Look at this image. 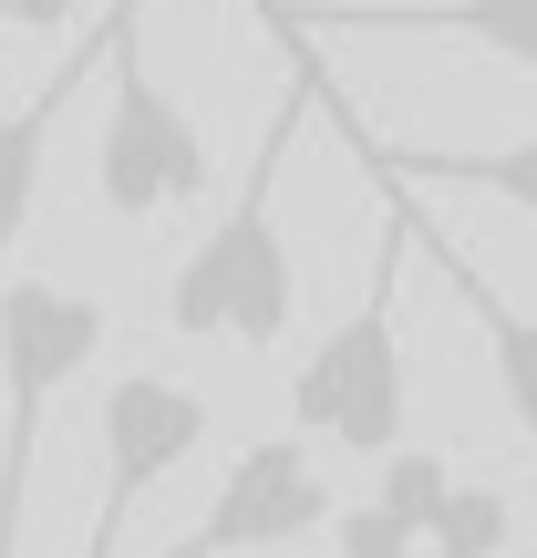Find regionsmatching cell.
<instances>
[{
  "label": "cell",
  "instance_id": "cell-2",
  "mask_svg": "<svg viewBox=\"0 0 537 558\" xmlns=\"http://www.w3.org/2000/svg\"><path fill=\"white\" fill-rule=\"evenodd\" d=\"M424 207L393 197L382 218V259L362 279V300L310 341V362L290 373V424L300 445H341V456H403V269H414Z\"/></svg>",
  "mask_w": 537,
  "mask_h": 558
},
{
  "label": "cell",
  "instance_id": "cell-14",
  "mask_svg": "<svg viewBox=\"0 0 537 558\" xmlns=\"http://www.w3.org/2000/svg\"><path fill=\"white\" fill-rule=\"evenodd\" d=\"M11 21H21V32H62V21H73V0H11Z\"/></svg>",
  "mask_w": 537,
  "mask_h": 558
},
{
  "label": "cell",
  "instance_id": "cell-11",
  "mask_svg": "<svg viewBox=\"0 0 537 558\" xmlns=\"http://www.w3.org/2000/svg\"><path fill=\"white\" fill-rule=\"evenodd\" d=\"M424 558H517V507H507L497 486H465V476H455V497H444Z\"/></svg>",
  "mask_w": 537,
  "mask_h": 558
},
{
  "label": "cell",
  "instance_id": "cell-5",
  "mask_svg": "<svg viewBox=\"0 0 537 558\" xmlns=\"http://www.w3.org/2000/svg\"><path fill=\"white\" fill-rule=\"evenodd\" d=\"M94 445H103V497H94V538H83V558H114L124 518L207 445V393H197V383H166V373H114V383H103V414H94Z\"/></svg>",
  "mask_w": 537,
  "mask_h": 558
},
{
  "label": "cell",
  "instance_id": "cell-4",
  "mask_svg": "<svg viewBox=\"0 0 537 558\" xmlns=\"http://www.w3.org/2000/svg\"><path fill=\"white\" fill-rule=\"evenodd\" d=\"M103 352V300L62 279H0V558H21V507L41 465V414Z\"/></svg>",
  "mask_w": 537,
  "mask_h": 558
},
{
  "label": "cell",
  "instance_id": "cell-15",
  "mask_svg": "<svg viewBox=\"0 0 537 558\" xmlns=\"http://www.w3.org/2000/svg\"><path fill=\"white\" fill-rule=\"evenodd\" d=\"M0 21H11V0H0Z\"/></svg>",
  "mask_w": 537,
  "mask_h": 558
},
{
  "label": "cell",
  "instance_id": "cell-9",
  "mask_svg": "<svg viewBox=\"0 0 537 558\" xmlns=\"http://www.w3.org/2000/svg\"><path fill=\"white\" fill-rule=\"evenodd\" d=\"M414 259H435V269L465 290V311H476L486 352H497V393H507V414H517V435L537 445V320H527V311H507V300L486 290V269H476V259H455L444 239H414Z\"/></svg>",
  "mask_w": 537,
  "mask_h": 558
},
{
  "label": "cell",
  "instance_id": "cell-8",
  "mask_svg": "<svg viewBox=\"0 0 537 558\" xmlns=\"http://www.w3.org/2000/svg\"><path fill=\"white\" fill-rule=\"evenodd\" d=\"M320 114L341 124L352 166H362V177H382L393 197H497V207H517V218H537V135L507 145V156H444V145L424 156V145H382L373 124L331 94V83H320Z\"/></svg>",
  "mask_w": 537,
  "mask_h": 558
},
{
  "label": "cell",
  "instance_id": "cell-3",
  "mask_svg": "<svg viewBox=\"0 0 537 558\" xmlns=\"http://www.w3.org/2000/svg\"><path fill=\"white\" fill-rule=\"evenodd\" d=\"M103 73H114V94H103V135H94L103 207L135 218V228L156 218V207H197L207 177H218V156H207L197 114L145 73V0H114V11H103Z\"/></svg>",
  "mask_w": 537,
  "mask_h": 558
},
{
  "label": "cell",
  "instance_id": "cell-7",
  "mask_svg": "<svg viewBox=\"0 0 537 558\" xmlns=\"http://www.w3.org/2000/svg\"><path fill=\"white\" fill-rule=\"evenodd\" d=\"M290 41H476V52L537 73V0H259Z\"/></svg>",
  "mask_w": 537,
  "mask_h": 558
},
{
  "label": "cell",
  "instance_id": "cell-6",
  "mask_svg": "<svg viewBox=\"0 0 537 558\" xmlns=\"http://www.w3.org/2000/svg\"><path fill=\"white\" fill-rule=\"evenodd\" d=\"M320 518H331V476H320V456L300 435H259L218 476L207 518L186 527L166 558H269V548H300Z\"/></svg>",
  "mask_w": 537,
  "mask_h": 558
},
{
  "label": "cell",
  "instance_id": "cell-10",
  "mask_svg": "<svg viewBox=\"0 0 537 558\" xmlns=\"http://www.w3.org/2000/svg\"><path fill=\"white\" fill-rule=\"evenodd\" d=\"M83 62H103V32H94V52H83ZM83 62H73V73H83ZM73 73H52L32 104L0 114V248H21V228H32L41 156H52V124H62V104H73Z\"/></svg>",
  "mask_w": 537,
  "mask_h": 558
},
{
  "label": "cell",
  "instance_id": "cell-12",
  "mask_svg": "<svg viewBox=\"0 0 537 558\" xmlns=\"http://www.w3.org/2000/svg\"><path fill=\"white\" fill-rule=\"evenodd\" d=\"M444 497H455V465H444V456H382V518H393L403 527V538H435V518H444Z\"/></svg>",
  "mask_w": 537,
  "mask_h": 558
},
{
  "label": "cell",
  "instance_id": "cell-13",
  "mask_svg": "<svg viewBox=\"0 0 537 558\" xmlns=\"http://www.w3.org/2000/svg\"><path fill=\"white\" fill-rule=\"evenodd\" d=\"M341 558H424V548L403 538L382 507H352V518H341Z\"/></svg>",
  "mask_w": 537,
  "mask_h": 558
},
{
  "label": "cell",
  "instance_id": "cell-1",
  "mask_svg": "<svg viewBox=\"0 0 537 558\" xmlns=\"http://www.w3.org/2000/svg\"><path fill=\"white\" fill-rule=\"evenodd\" d=\"M290 52H300V73L279 94L239 197L218 207V228L166 279V331H186V341H248V352H269L290 331V311H300V269H290V239H279V166L300 145V114L320 104V41H290Z\"/></svg>",
  "mask_w": 537,
  "mask_h": 558
}]
</instances>
